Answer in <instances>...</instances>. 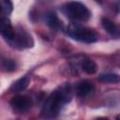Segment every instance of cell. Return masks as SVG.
<instances>
[{"label": "cell", "instance_id": "cell-10", "mask_svg": "<svg viewBox=\"0 0 120 120\" xmlns=\"http://www.w3.org/2000/svg\"><path fill=\"white\" fill-rule=\"evenodd\" d=\"M101 24H102V27L109 34H111V35L117 34V31H118L117 30V26H116V24L112 21H111V20H109L107 18H103L101 20Z\"/></svg>", "mask_w": 120, "mask_h": 120}, {"label": "cell", "instance_id": "cell-3", "mask_svg": "<svg viewBox=\"0 0 120 120\" xmlns=\"http://www.w3.org/2000/svg\"><path fill=\"white\" fill-rule=\"evenodd\" d=\"M64 12L69 18L81 22L87 21L91 17V12L87 7L77 1H72L66 4L64 7Z\"/></svg>", "mask_w": 120, "mask_h": 120}, {"label": "cell", "instance_id": "cell-11", "mask_svg": "<svg viewBox=\"0 0 120 120\" xmlns=\"http://www.w3.org/2000/svg\"><path fill=\"white\" fill-rule=\"evenodd\" d=\"M99 81L109 83H116L119 82V75L117 73H103L98 76Z\"/></svg>", "mask_w": 120, "mask_h": 120}, {"label": "cell", "instance_id": "cell-5", "mask_svg": "<svg viewBox=\"0 0 120 120\" xmlns=\"http://www.w3.org/2000/svg\"><path fill=\"white\" fill-rule=\"evenodd\" d=\"M11 106L19 111H26L31 107V99L26 96H15L10 100Z\"/></svg>", "mask_w": 120, "mask_h": 120}, {"label": "cell", "instance_id": "cell-13", "mask_svg": "<svg viewBox=\"0 0 120 120\" xmlns=\"http://www.w3.org/2000/svg\"><path fill=\"white\" fill-rule=\"evenodd\" d=\"M3 67H4L7 70L11 71V70H14V69H15L16 65H15V63L13 62V60H11V59H5V60L3 61Z\"/></svg>", "mask_w": 120, "mask_h": 120}, {"label": "cell", "instance_id": "cell-8", "mask_svg": "<svg viewBox=\"0 0 120 120\" xmlns=\"http://www.w3.org/2000/svg\"><path fill=\"white\" fill-rule=\"evenodd\" d=\"M13 39H16L17 44L20 45L21 47H31L33 45L31 37L23 32H21L18 36H16V34H15V37Z\"/></svg>", "mask_w": 120, "mask_h": 120}, {"label": "cell", "instance_id": "cell-12", "mask_svg": "<svg viewBox=\"0 0 120 120\" xmlns=\"http://www.w3.org/2000/svg\"><path fill=\"white\" fill-rule=\"evenodd\" d=\"M45 20L47 22V24L51 27V28H53V29H57L60 27L61 25V22L58 20V18L56 17L55 14L53 13H48L45 17Z\"/></svg>", "mask_w": 120, "mask_h": 120}, {"label": "cell", "instance_id": "cell-9", "mask_svg": "<svg viewBox=\"0 0 120 120\" xmlns=\"http://www.w3.org/2000/svg\"><path fill=\"white\" fill-rule=\"evenodd\" d=\"M82 69L87 74H94L98 69V66L93 60L85 59L82 63Z\"/></svg>", "mask_w": 120, "mask_h": 120}, {"label": "cell", "instance_id": "cell-14", "mask_svg": "<svg viewBox=\"0 0 120 120\" xmlns=\"http://www.w3.org/2000/svg\"><path fill=\"white\" fill-rule=\"evenodd\" d=\"M2 10H3V8H2V6H1V4H0V14H1Z\"/></svg>", "mask_w": 120, "mask_h": 120}, {"label": "cell", "instance_id": "cell-15", "mask_svg": "<svg viewBox=\"0 0 120 120\" xmlns=\"http://www.w3.org/2000/svg\"><path fill=\"white\" fill-rule=\"evenodd\" d=\"M95 1H97V2H99V3L101 2V0H95Z\"/></svg>", "mask_w": 120, "mask_h": 120}, {"label": "cell", "instance_id": "cell-7", "mask_svg": "<svg viewBox=\"0 0 120 120\" xmlns=\"http://www.w3.org/2000/svg\"><path fill=\"white\" fill-rule=\"evenodd\" d=\"M29 82H30V79L27 76L22 77V78L17 80L15 82H13V84L10 87V90L12 92H20V91H22V90H24L29 85Z\"/></svg>", "mask_w": 120, "mask_h": 120}, {"label": "cell", "instance_id": "cell-4", "mask_svg": "<svg viewBox=\"0 0 120 120\" xmlns=\"http://www.w3.org/2000/svg\"><path fill=\"white\" fill-rule=\"evenodd\" d=\"M0 34L8 40H12L15 37V31L8 18H0Z\"/></svg>", "mask_w": 120, "mask_h": 120}, {"label": "cell", "instance_id": "cell-1", "mask_svg": "<svg viewBox=\"0 0 120 120\" xmlns=\"http://www.w3.org/2000/svg\"><path fill=\"white\" fill-rule=\"evenodd\" d=\"M70 100V93L68 89L55 90L44 103L41 115L45 118H54L60 112L62 107Z\"/></svg>", "mask_w": 120, "mask_h": 120}, {"label": "cell", "instance_id": "cell-2", "mask_svg": "<svg viewBox=\"0 0 120 120\" xmlns=\"http://www.w3.org/2000/svg\"><path fill=\"white\" fill-rule=\"evenodd\" d=\"M67 34L78 41L93 43L98 40V35L92 29L82 26L78 23H71L67 28Z\"/></svg>", "mask_w": 120, "mask_h": 120}, {"label": "cell", "instance_id": "cell-6", "mask_svg": "<svg viewBox=\"0 0 120 120\" xmlns=\"http://www.w3.org/2000/svg\"><path fill=\"white\" fill-rule=\"evenodd\" d=\"M94 89V86L91 82L84 81V82H81L77 87H76V93L79 97H86L87 95H89Z\"/></svg>", "mask_w": 120, "mask_h": 120}]
</instances>
